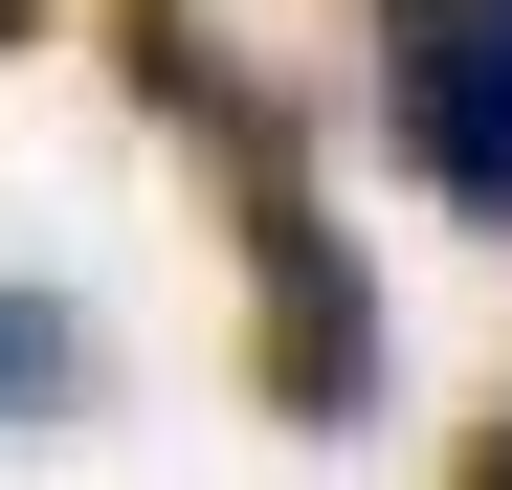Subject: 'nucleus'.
Returning a JSON list of instances; mask_svg holds the SVG:
<instances>
[{"label": "nucleus", "instance_id": "nucleus-1", "mask_svg": "<svg viewBox=\"0 0 512 490\" xmlns=\"http://www.w3.org/2000/svg\"><path fill=\"white\" fill-rule=\"evenodd\" d=\"M223 179H245V379H268V424H357L379 401V290L312 201V134H245Z\"/></svg>", "mask_w": 512, "mask_h": 490}, {"label": "nucleus", "instance_id": "nucleus-2", "mask_svg": "<svg viewBox=\"0 0 512 490\" xmlns=\"http://www.w3.org/2000/svg\"><path fill=\"white\" fill-rule=\"evenodd\" d=\"M379 156L512 245V0H379Z\"/></svg>", "mask_w": 512, "mask_h": 490}, {"label": "nucleus", "instance_id": "nucleus-3", "mask_svg": "<svg viewBox=\"0 0 512 490\" xmlns=\"http://www.w3.org/2000/svg\"><path fill=\"white\" fill-rule=\"evenodd\" d=\"M112 67H134V112H156V134H201V156H245V134H290L268 90H245V45L201 23V0H112Z\"/></svg>", "mask_w": 512, "mask_h": 490}, {"label": "nucleus", "instance_id": "nucleus-4", "mask_svg": "<svg viewBox=\"0 0 512 490\" xmlns=\"http://www.w3.org/2000/svg\"><path fill=\"white\" fill-rule=\"evenodd\" d=\"M90 312H67V290H0V446H67V424H90Z\"/></svg>", "mask_w": 512, "mask_h": 490}, {"label": "nucleus", "instance_id": "nucleus-5", "mask_svg": "<svg viewBox=\"0 0 512 490\" xmlns=\"http://www.w3.org/2000/svg\"><path fill=\"white\" fill-rule=\"evenodd\" d=\"M468 490H512V424H490V446H468Z\"/></svg>", "mask_w": 512, "mask_h": 490}, {"label": "nucleus", "instance_id": "nucleus-6", "mask_svg": "<svg viewBox=\"0 0 512 490\" xmlns=\"http://www.w3.org/2000/svg\"><path fill=\"white\" fill-rule=\"evenodd\" d=\"M23 23H45V0H0V45H23Z\"/></svg>", "mask_w": 512, "mask_h": 490}]
</instances>
